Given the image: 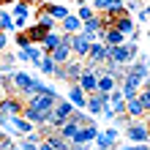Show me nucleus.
<instances>
[{
    "instance_id": "nucleus-1",
    "label": "nucleus",
    "mask_w": 150,
    "mask_h": 150,
    "mask_svg": "<svg viewBox=\"0 0 150 150\" xmlns=\"http://www.w3.org/2000/svg\"><path fill=\"white\" fill-rule=\"evenodd\" d=\"M126 139H128V142H134V145L150 142V126H147V123H139V117H137L134 123H128V126H126Z\"/></svg>"
},
{
    "instance_id": "nucleus-2",
    "label": "nucleus",
    "mask_w": 150,
    "mask_h": 150,
    "mask_svg": "<svg viewBox=\"0 0 150 150\" xmlns=\"http://www.w3.org/2000/svg\"><path fill=\"white\" fill-rule=\"evenodd\" d=\"M87 63H90V68L96 66H101V63H107L109 60V47L104 41H90V49H87Z\"/></svg>"
},
{
    "instance_id": "nucleus-3",
    "label": "nucleus",
    "mask_w": 150,
    "mask_h": 150,
    "mask_svg": "<svg viewBox=\"0 0 150 150\" xmlns=\"http://www.w3.org/2000/svg\"><path fill=\"white\" fill-rule=\"evenodd\" d=\"M41 57H44V47L41 44H33V41H28L25 47H19V52H16V60H28V63H33V66H38Z\"/></svg>"
},
{
    "instance_id": "nucleus-4",
    "label": "nucleus",
    "mask_w": 150,
    "mask_h": 150,
    "mask_svg": "<svg viewBox=\"0 0 150 150\" xmlns=\"http://www.w3.org/2000/svg\"><path fill=\"white\" fill-rule=\"evenodd\" d=\"M96 134H98V128L93 126V123H85V126H79L76 128V134H74V139L68 145H74V147H85V145H90L93 139H96Z\"/></svg>"
},
{
    "instance_id": "nucleus-5",
    "label": "nucleus",
    "mask_w": 150,
    "mask_h": 150,
    "mask_svg": "<svg viewBox=\"0 0 150 150\" xmlns=\"http://www.w3.org/2000/svg\"><path fill=\"white\" fill-rule=\"evenodd\" d=\"M30 3L33 0H14L11 3V8H14V28H28V14H30Z\"/></svg>"
},
{
    "instance_id": "nucleus-6",
    "label": "nucleus",
    "mask_w": 150,
    "mask_h": 150,
    "mask_svg": "<svg viewBox=\"0 0 150 150\" xmlns=\"http://www.w3.org/2000/svg\"><path fill=\"white\" fill-rule=\"evenodd\" d=\"M76 85L82 87L87 96H90V93H96V87H98V74H96V68L85 66V68H82V74L76 76Z\"/></svg>"
},
{
    "instance_id": "nucleus-7",
    "label": "nucleus",
    "mask_w": 150,
    "mask_h": 150,
    "mask_svg": "<svg viewBox=\"0 0 150 150\" xmlns=\"http://www.w3.org/2000/svg\"><path fill=\"white\" fill-rule=\"evenodd\" d=\"M109 104V93H104V90H96V93H90L87 96V112L90 115H101V109Z\"/></svg>"
},
{
    "instance_id": "nucleus-8",
    "label": "nucleus",
    "mask_w": 150,
    "mask_h": 150,
    "mask_svg": "<svg viewBox=\"0 0 150 150\" xmlns=\"http://www.w3.org/2000/svg\"><path fill=\"white\" fill-rule=\"evenodd\" d=\"M90 41H93V38L87 36L85 30L74 33V36H71V52H76L79 57H85V55H87V49H90Z\"/></svg>"
},
{
    "instance_id": "nucleus-9",
    "label": "nucleus",
    "mask_w": 150,
    "mask_h": 150,
    "mask_svg": "<svg viewBox=\"0 0 150 150\" xmlns=\"http://www.w3.org/2000/svg\"><path fill=\"white\" fill-rule=\"evenodd\" d=\"M147 112V107H145V101L142 98H139V93L137 96H131V98H126V115H128V117H142V115Z\"/></svg>"
},
{
    "instance_id": "nucleus-10",
    "label": "nucleus",
    "mask_w": 150,
    "mask_h": 150,
    "mask_svg": "<svg viewBox=\"0 0 150 150\" xmlns=\"http://www.w3.org/2000/svg\"><path fill=\"white\" fill-rule=\"evenodd\" d=\"M68 101H71L76 109H85V107H87V93H85L76 82H71V87H68Z\"/></svg>"
},
{
    "instance_id": "nucleus-11",
    "label": "nucleus",
    "mask_w": 150,
    "mask_h": 150,
    "mask_svg": "<svg viewBox=\"0 0 150 150\" xmlns=\"http://www.w3.org/2000/svg\"><path fill=\"white\" fill-rule=\"evenodd\" d=\"M30 82H33V76H30V74H25V71H14V74H11V93H25Z\"/></svg>"
},
{
    "instance_id": "nucleus-12",
    "label": "nucleus",
    "mask_w": 150,
    "mask_h": 150,
    "mask_svg": "<svg viewBox=\"0 0 150 150\" xmlns=\"http://www.w3.org/2000/svg\"><path fill=\"white\" fill-rule=\"evenodd\" d=\"M63 147H68V142L60 134H49V137H44V142L38 145V150H63Z\"/></svg>"
},
{
    "instance_id": "nucleus-13",
    "label": "nucleus",
    "mask_w": 150,
    "mask_h": 150,
    "mask_svg": "<svg viewBox=\"0 0 150 150\" xmlns=\"http://www.w3.org/2000/svg\"><path fill=\"white\" fill-rule=\"evenodd\" d=\"M112 28H117L123 36H131V33H134V19H131V16H128V11H126V14H120L117 19H115V25H112Z\"/></svg>"
},
{
    "instance_id": "nucleus-14",
    "label": "nucleus",
    "mask_w": 150,
    "mask_h": 150,
    "mask_svg": "<svg viewBox=\"0 0 150 150\" xmlns=\"http://www.w3.org/2000/svg\"><path fill=\"white\" fill-rule=\"evenodd\" d=\"M60 28H63V33H79V30H82V19L68 14V16L60 19Z\"/></svg>"
},
{
    "instance_id": "nucleus-15",
    "label": "nucleus",
    "mask_w": 150,
    "mask_h": 150,
    "mask_svg": "<svg viewBox=\"0 0 150 150\" xmlns=\"http://www.w3.org/2000/svg\"><path fill=\"white\" fill-rule=\"evenodd\" d=\"M128 36H123V33L117 28H104V44H109V47H115V44H123Z\"/></svg>"
},
{
    "instance_id": "nucleus-16",
    "label": "nucleus",
    "mask_w": 150,
    "mask_h": 150,
    "mask_svg": "<svg viewBox=\"0 0 150 150\" xmlns=\"http://www.w3.org/2000/svg\"><path fill=\"white\" fill-rule=\"evenodd\" d=\"M76 128H79V123L68 117V120H66V123H63V126H60L57 131H60V137H63L66 142H71V139H74V134H76Z\"/></svg>"
},
{
    "instance_id": "nucleus-17",
    "label": "nucleus",
    "mask_w": 150,
    "mask_h": 150,
    "mask_svg": "<svg viewBox=\"0 0 150 150\" xmlns=\"http://www.w3.org/2000/svg\"><path fill=\"white\" fill-rule=\"evenodd\" d=\"M60 44V33H55V30H49V33H44V38H41V47H44V52H52Z\"/></svg>"
},
{
    "instance_id": "nucleus-18",
    "label": "nucleus",
    "mask_w": 150,
    "mask_h": 150,
    "mask_svg": "<svg viewBox=\"0 0 150 150\" xmlns=\"http://www.w3.org/2000/svg\"><path fill=\"white\" fill-rule=\"evenodd\" d=\"M22 33H25V38H28V41H33V44H41V38H44V33H47V30H44L41 25L36 22V25H33V28L22 30Z\"/></svg>"
},
{
    "instance_id": "nucleus-19",
    "label": "nucleus",
    "mask_w": 150,
    "mask_h": 150,
    "mask_svg": "<svg viewBox=\"0 0 150 150\" xmlns=\"http://www.w3.org/2000/svg\"><path fill=\"white\" fill-rule=\"evenodd\" d=\"M55 66H57V63H55V57H52L49 52H44V57H41V63H38V68H41V71L47 74V76H52V71H55Z\"/></svg>"
},
{
    "instance_id": "nucleus-20",
    "label": "nucleus",
    "mask_w": 150,
    "mask_h": 150,
    "mask_svg": "<svg viewBox=\"0 0 150 150\" xmlns=\"http://www.w3.org/2000/svg\"><path fill=\"white\" fill-rule=\"evenodd\" d=\"M93 142L96 145H98V147H115V145H117V142H115V139L107 134V131H98V134H96V139H93Z\"/></svg>"
},
{
    "instance_id": "nucleus-21",
    "label": "nucleus",
    "mask_w": 150,
    "mask_h": 150,
    "mask_svg": "<svg viewBox=\"0 0 150 150\" xmlns=\"http://www.w3.org/2000/svg\"><path fill=\"white\" fill-rule=\"evenodd\" d=\"M0 28H3L6 33H11V30H14V19H11V14L0 11Z\"/></svg>"
},
{
    "instance_id": "nucleus-22",
    "label": "nucleus",
    "mask_w": 150,
    "mask_h": 150,
    "mask_svg": "<svg viewBox=\"0 0 150 150\" xmlns=\"http://www.w3.org/2000/svg\"><path fill=\"white\" fill-rule=\"evenodd\" d=\"M109 109H112V115H126V98L109 101Z\"/></svg>"
},
{
    "instance_id": "nucleus-23",
    "label": "nucleus",
    "mask_w": 150,
    "mask_h": 150,
    "mask_svg": "<svg viewBox=\"0 0 150 150\" xmlns=\"http://www.w3.org/2000/svg\"><path fill=\"white\" fill-rule=\"evenodd\" d=\"M76 16L85 22V19H90V16H96V14H93V8H90V6H85V3H82V6H79V14H76Z\"/></svg>"
},
{
    "instance_id": "nucleus-24",
    "label": "nucleus",
    "mask_w": 150,
    "mask_h": 150,
    "mask_svg": "<svg viewBox=\"0 0 150 150\" xmlns=\"http://www.w3.org/2000/svg\"><path fill=\"white\" fill-rule=\"evenodd\" d=\"M8 147H14V137L0 134V150H8Z\"/></svg>"
},
{
    "instance_id": "nucleus-25",
    "label": "nucleus",
    "mask_w": 150,
    "mask_h": 150,
    "mask_svg": "<svg viewBox=\"0 0 150 150\" xmlns=\"http://www.w3.org/2000/svg\"><path fill=\"white\" fill-rule=\"evenodd\" d=\"M112 6V0H93V11H107Z\"/></svg>"
},
{
    "instance_id": "nucleus-26",
    "label": "nucleus",
    "mask_w": 150,
    "mask_h": 150,
    "mask_svg": "<svg viewBox=\"0 0 150 150\" xmlns=\"http://www.w3.org/2000/svg\"><path fill=\"white\" fill-rule=\"evenodd\" d=\"M0 74L11 76V74H14V63H3V66H0Z\"/></svg>"
},
{
    "instance_id": "nucleus-27",
    "label": "nucleus",
    "mask_w": 150,
    "mask_h": 150,
    "mask_svg": "<svg viewBox=\"0 0 150 150\" xmlns=\"http://www.w3.org/2000/svg\"><path fill=\"white\" fill-rule=\"evenodd\" d=\"M126 11H139V0H128V3H126Z\"/></svg>"
},
{
    "instance_id": "nucleus-28",
    "label": "nucleus",
    "mask_w": 150,
    "mask_h": 150,
    "mask_svg": "<svg viewBox=\"0 0 150 150\" xmlns=\"http://www.w3.org/2000/svg\"><path fill=\"white\" fill-rule=\"evenodd\" d=\"M6 44H8V36H6V30H0V52L6 49Z\"/></svg>"
},
{
    "instance_id": "nucleus-29",
    "label": "nucleus",
    "mask_w": 150,
    "mask_h": 150,
    "mask_svg": "<svg viewBox=\"0 0 150 150\" xmlns=\"http://www.w3.org/2000/svg\"><path fill=\"white\" fill-rule=\"evenodd\" d=\"M139 98L145 101V107H147V112H150V93H142V90H139Z\"/></svg>"
},
{
    "instance_id": "nucleus-30",
    "label": "nucleus",
    "mask_w": 150,
    "mask_h": 150,
    "mask_svg": "<svg viewBox=\"0 0 150 150\" xmlns=\"http://www.w3.org/2000/svg\"><path fill=\"white\" fill-rule=\"evenodd\" d=\"M16 44H19V47H25V44H28V38H25V33H22V30L16 33Z\"/></svg>"
},
{
    "instance_id": "nucleus-31",
    "label": "nucleus",
    "mask_w": 150,
    "mask_h": 150,
    "mask_svg": "<svg viewBox=\"0 0 150 150\" xmlns=\"http://www.w3.org/2000/svg\"><path fill=\"white\" fill-rule=\"evenodd\" d=\"M0 3H3V6H11V3H14V0H0Z\"/></svg>"
},
{
    "instance_id": "nucleus-32",
    "label": "nucleus",
    "mask_w": 150,
    "mask_h": 150,
    "mask_svg": "<svg viewBox=\"0 0 150 150\" xmlns=\"http://www.w3.org/2000/svg\"><path fill=\"white\" fill-rule=\"evenodd\" d=\"M145 14H147V16H150V3H147V6H145Z\"/></svg>"
},
{
    "instance_id": "nucleus-33",
    "label": "nucleus",
    "mask_w": 150,
    "mask_h": 150,
    "mask_svg": "<svg viewBox=\"0 0 150 150\" xmlns=\"http://www.w3.org/2000/svg\"><path fill=\"white\" fill-rule=\"evenodd\" d=\"M0 85H3V79H0ZM3 96H6V93H3V87H0V98H3Z\"/></svg>"
},
{
    "instance_id": "nucleus-34",
    "label": "nucleus",
    "mask_w": 150,
    "mask_h": 150,
    "mask_svg": "<svg viewBox=\"0 0 150 150\" xmlns=\"http://www.w3.org/2000/svg\"><path fill=\"white\" fill-rule=\"evenodd\" d=\"M49 3H66V0H49Z\"/></svg>"
},
{
    "instance_id": "nucleus-35",
    "label": "nucleus",
    "mask_w": 150,
    "mask_h": 150,
    "mask_svg": "<svg viewBox=\"0 0 150 150\" xmlns=\"http://www.w3.org/2000/svg\"><path fill=\"white\" fill-rule=\"evenodd\" d=\"M147 41H150V30H147Z\"/></svg>"
},
{
    "instance_id": "nucleus-36",
    "label": "nucleus",
    "mask_w": 150,
    "mask_h": 150,
    "mask_svg": "<svg viewBox=\"0 0 150 150\" xmlns=\"http://www.w3.org/2000/svg\"><path fill=\"white\" fill-rule=\"evenodd\" d=\"M33 3H38V0H33Z\"/></svg>"
},
{
    "instance_id": "nucleus-37",
    "label": "nucleus",
    "mask_w": 150,
    "mask_h": 150,
    "mask_svg": "<svg viewBox=\"0 0 150 150\" xmlns=\"http://www.w3.org/2000/svg\"><path fill=\"white\" fill-rule=\"evenodd\" d=\"M147 126H150V123H147Z\"/></svg>"
}]
</instances>
